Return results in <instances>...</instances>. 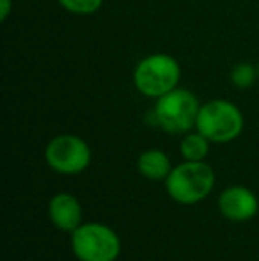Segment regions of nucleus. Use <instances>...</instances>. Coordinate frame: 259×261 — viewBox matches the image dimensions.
<instances>
[{
    "mask_svg": "<svg viewBox=\"0 0 259 261\" xmlns=\"http://www.w3.org/2000/svg\"><path fill=\"white\" fill-rule=\"evenodd\" d=\"M231 84L236 89H249L254 86V82L259 79L257 66L250 64V62H238L235 68L231 69Z\"/></svg>",
    "mask_w": 259,
    "mask_h": 261,
    "instance_id": "obj_11",
    "label": "nucleus"
},
{
    "mask_svg": "<svg viewBox=\"0 0 259 261\" xmlns=\"http://www.w3.org/2000/svg\"><path fill=\"white\" fill-rule=\"evenodd\" d=\"M48 213L52 224L61 231H75L82 226V206L78 199L68 192H61L50 199Z\"/></svg>",
    "mask_w": 259,
    "mask_h": 261,
    "instance_id": "obj_8",
    "label": "nucleus"
},
{
    "mask_svg": "<svg viewBox=\"0 0 259 261\" xmlns=\"http://www.w3.org/2000/svg\"><path fill=\"white\" fill-rule=\"evenodd\" d=\"M61 7L66 9L71 14H78V16H87V14H94L101 6L103 0H57Z\"/></svg>",
    "mask_w": 259,
    "mask_h": 261,
    "instance_id": "obj_12",
    "label": "nucleus"
},
{
    "mask_svg": "<svg viewBox=\"0 0 259 261\" xmlns=\"http://www.w3.org/2000/svg\"><path fill=\"white\" fill-rule=\"evenodd\" d=\"M257 73H259V62H257Z\"/></svg>",
    "mask_w": 259,
    "mask_h": 261,
    "instance_id": "obj_14",
    "label": "nucleus"
},
{
    "mask_svg": "<svg viewBox=\"0 0 259 261\" xmlns=\"http://www.w3.org/2000/svg\"><path fill=\"white\" fill-rule=\"evenodd\" d=\"M218 208L225 219L233 222H245L250 220L259 210V201L256 194L247 187H229L218 197Z\"/></svg>",
    "mask_w": 259,
    "mask_h": 261,
    "instance_id": "obj_7",
    "label": "nucleus"
},
{
    "mask_svg": "<svg viewBox=\"0 0 259 261\" xmlns=\"http://www.w3.org/2000/svg\"><path fill=\"white\" fill-rule=\"evenodd\" d=\"M11 9H13V2L11 0H0V20L6 21L11 14Z\"/></svg>",
    "mask_w": 259,
    "mask_h": 261,
    "instance_id": "obj_13",
    "label": "nucleus"
},
{
    "mask_svg": "<svg viewBox=\"0 0 259 261\" xmlns=\"http://www.w3.org/2000/svg\"><path fill=\"white\" fill-rule=\"evenodd\" d=\"M210 139L204 137L199 130L194 134H187L181 141V155L185 160H192V162H200L204 160L210 151Z\"/></svg>",
    "mask_w": 259,
    "mask_h": 261,
    "instance_id": "obj_10",
    "label": "nucleus"
},
{
    "mask_svg": "<svg viewBox=\"0 0 259 261\" xmlns=\"http://www.w3.org/2000/svg\"><path fill=\"white\" fill-rule=\"evenodd\" d=\"M181 79V66L169 54H149L138 61L133 71V84L140 94L158 100L176 89Z\"/></svg>",
    "mask_w": 259,
    "mask_h": 261,
    "instance_id": "obj_2",
    "label": "nucleus"
},
{
    "mask_svg": "<svg viewBox=\"0 0 259 261\" xmlns=\"http://www.w3.org/2000/svg\"><path fill=\"white\" fill-rule=\"evenodd\" d=\"M200 103L190 89L178 86L156 100L151 110L153 124L167 134H188L197 124Z\"/></svg>",
    "mask_w": 259,
    "mask_h": 261,
    "instance_id": "obj_1",
    "label": "nucleus"
},
{
    "mask_svg": "<svg viewBox=\"0 0 259 261\" xmlns=\"http://www.w3.org/2000/svg\"><path fill=\"white\" fill-rule=\"evenodd\" d=\"M71 249L80 261H116L121 252V240L110 227L89 222L73 231Z\"/></svg>",
    "mask_w": 259,
    "mask_h": 261,
    "instance_id": "obj_5",
    "label": "nucleus"
},
{
    "mask_svg": "<svg viewBox=\"0 0 259 261\" xmlns=\"http://www.w3.org/2000/svg\"><path fill=\"white\" fill-rule=\"evenodd\" d=\"M45 158L59 174H80L91 164V148L78 135L63 134L48 142Z\"/></svg>",
    "mask_w": 259,
    "mask_h": 261,
    "instance_id": "obj_6",
    "label": "nucleus"
},
{
    "mask_svg": "<svg viewBox=\"0 0 259 261\" xmlns=\"http://www.w3.org/2000/svg\"><path fill=\"white\" fill-rule=\"evenodd\" d=\"M213 185L215 172L210 165L204 164V160H185L183 164L172 167L169 178L165 179L169 196L181 204H195L203 201L213 190Z\"/></svg>",
    "mask_w": 259,
    "mask_h": 261,
    "instance_id": "obj_3",
    "label": "nucleus"
},
{
    "mask_svg": "<svg viewBox=\"0 0 259 261\" xmlns=\"http://www.w3.org/2000/svg\"><path fill=\"white\" fill-rule=\"evenodd\" d=\"M195 128L211 142H231L243 130V114L233 101L211 100L200 105Z\"/></svg>",
    "mask_w": 259,
    "mask_h": 261,
    "instance_id": "obj_4",
    "label": "nucleus"
},
{
    "mask_svg": "<svg viewBox=\"0 0 259 261\" xmlns=\"http://www.w3.org/2000/svg\"><path fill=\"white\" fill-rule=\"evenodd\" d=\"M137 167L144 178L151 181H165L169 178L170 171V158L160 149H148L137 160Z\"/></svg>",
    "mask_w": 259,
    "mask_h": 261,
    "instance_id": "obj_9",
    "label": "nucleus"
}]
</instances>
